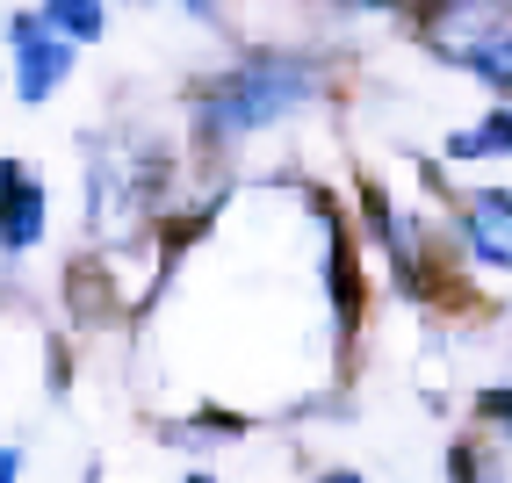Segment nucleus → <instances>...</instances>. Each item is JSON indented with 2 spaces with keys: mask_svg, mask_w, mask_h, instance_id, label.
Here are the masks:
<instances>
[{
  "mask_svg": "<svg viewBox=\"0 0 512 483\" xmlns=\"http://www.w3.org/2000/svg\"><path fill=\"white\" fill-rule=\"evenodd\" d=\"M44 238V188L29 181V166L8 159V253H29Z\"/></svg>",
  "mask_w": 512,
  "mask_h": 483,
  "instance_id": "4",
  "label": "nucleus"
},
{
  "mask_svg": "<svg viewBox=\"0 0 512 483\" xmlns=\"http://www.w3.org/2000/svg\"><path fill=\"white\" fill-rule=\"evenodd\" d=\"M476 419H491L498 433H512V390H484L476 397Z\"/></svg>",
  "mask_w": 512,
  "mask_h": 483,
  "instance_id": "8",
  "label": "nucleus"
},
{
  "mask_svg": "<svg viewBox=\"0 0 512 483\" xmlns=\"http://www.w3.org/2000/svg\"><path fill=\"white\" fill-rule=\"evenodd\" d=\"M188 483H217V476H188Z\"/></svg>",
  "mask_w": 512,
  "mask_h": 483,
  "instance_id": "12",
  "label": "nucleus"
},
{
  "mask_svg": "<svg viewBox=\"0 0 512 483\" xmlns=\"http://www.w3.org/2000/svg\"><path fill=\"white\" fill-rule=\"evenodd\" d=\"M361 8H390V0H361Z\"/></svg>",
  "mask_w": 512,
  "mask_h": 483,
  "instance_id": "11",
  "label": "nucleus"
},
{
  "mask_svg": "<svg viewBox=\"0 0 512 483\" xmlns=\"http://www.w3.org/2000/svg\"><path fill=\"white\" fill-rule=\"evenodd\" d=\"M8 44H15V94L22 101H51L65 87V73H73V37H58V29L44 15H15L8 22Z\"/></svg>",
  "mask_w": 512,
  "mask_h": 483,
  "instance_id": "2",
  "label": "nucleus"
},
{
  "mask_svg": "<svg viewBox=\"0 0 512 483\" xmlns=\"http://www.w3.org/2000/svg\"><path fill=\"white\" fill-rule=\"evenodd\" d=\"M22 476V447H0V483H15Z\"/></svg>",
  "mask_w": 512,
  "mask_h": 483,
  "instance_id": "9",
  "label": "nucleus"
},
{
  "mask_svg": "<svg viewBox=\"0 0 512 483\" xmlns=\"http://www.w3.org/2000/svg\"><path fill=\"white\" fill-rule=\"evenodd\" d=\"M58 37H73V44H94L101 29H109V8H101V0H44L37 8Z\"/></svg>",
  "mask_w": 512,
  "mask_h": 483,
  "instance_id": "6",
  "label": "nucleus"
},
{
  "mask_svg": "<svg viewBox=\"0 0 512 483\" xmlns=\"http://www.w3.org/2000/svg\"><path fill=\"white\" fill-rule=\"evenodd\" d=\"M318 483H361V476H354V469H332V476H318Z\"/></svg>",
  "mask_w": 512,
  "mask_h": 483,
  "instance_id": "10",
  "label": "nucleus"
},
{
  "mask_svg": "<svg viewBox=\"0 0 512 483\" xmlns=\"http://www.w3.org/2000/svg\"><path fill=\"white\" fill-rule=\"evenodd\" d=\"M469 253L484 267H512V195L505 188L469 202Z\"/></svg>",
  "mask_w": 512,
  "mask_h": 483,
  "instance_id": "3",
  "label": "nucleus"
},
{
  "mask_svg": "<svg viewBox=\"0 0 512 483\" xmlns=\"http://www.w3.org/2000/svg\"><path fill=\"white\" fill-rule=\"evenodd\" d=\"M484 152H512V109H498L491 123L448 137V159H484Z\"/></svg>",
  "mask_w": 512,
  "mask_h": 483,
  "instance_id": "7",
  "label": "nucleus"
},
{
  "mask_svg": "<svg viewBox=\"0 0 512 483\" xmlns=\"http://www.w3.org/2000/svg\"><path fill=\"white\" fill-rule=\"evenodd\" d=\"M332 310H339V332L354 339V325H361V267H354L347 224H332Z\"/></svg>",
  "mask_w": 512,
  "mask_h": 483,
  "instance_id": "5",
  "label": "nucleus"
},
{
  "mask_svg": "<svg viewBox=\"0 0 512 483\" xmlns=\"http://www.w3.org/2000/svg\"><path fill=\"white\" fill-rule=\"evenodd\" d=\"M311 94H318L311 58L260 51V58L231 65L224 80H210V87H202V101H195V130L210 137V145H231V137H253V130H267L275 116L303 109Z\"/></svg>",
  "mask_w": 512,
  "mask_h": 483,
  "instance_id": "1",
  "label": "nucleus"
}]
</instances>
